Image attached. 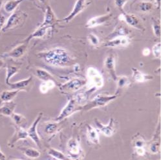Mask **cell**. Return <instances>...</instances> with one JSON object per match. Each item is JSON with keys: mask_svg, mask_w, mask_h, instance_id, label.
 <instances>
[{"mask_svg": "<svg viewBox=\"0 0 161 160\" xmlns=\"http://www.w3.org/2000/svg\"><path fill=\"white\" fill-rule=\"evenodd\" d=\"M87 84L90 88L94 89L101 88L104 84L102 74L96 68L90 67L87 70Z\"/></svg>", "mask_w": 161, "mask_h": 160, "instance_id": "cell-5", "label": "cell"}, {"mask_svg": "<svg viewBox=\"0 0 161 160\" xmlns=\"http://www.w3.org/2000/svg\"><path fill=\"white\" fill-rule=\"evenodd\" d=\"M131 43V39L129 36H120L113 38L109 40H107L103 46L106 47L111 48H119V47H126Z\"/></svg>", "mask_w": 161, "mask_h": 160, "instance_id": "cell-13", "label": "cell"}, {"mask_svg": "<svg viewBox=\"0 0 161 160\" xmlns=\"http://www.w3.org/2000/svg\"><path fill=\"white\" fill-rule=\"evenodd\" d=\"M58 21L52 8L50 6H47L45 10L43 21L40 25L49 26L53 29V26L58 23Z\"/></svg>", "mask_w": 161, "mask_h": 160, "instance_id": "cell-18", "label": "cell"}, {"mask_svg": "<svg viewBox=\"0 0 161 160\" xmlns=\"http://www.w3.org/2000/svg\"><path fill=\"white\" fill-rule=\"evenodd\" d=\"M5 22H6L5 16L1 12H0V36H1V33L5 24Z\"/></svg>", "mask_w": 161, "mask_h": 160, "instance_id": "cell-41", "label": "cell"}, {"mask_svg": "<svg viewBox=\"0 0 161 160\" xmlns=\"http://www.w3.org/2000/svg\"><path fill=\"white\" fill-rule=\"evenodd\" d=\"M4 65H5V63H4V61L3 60V58H2V57L0 56V69L3 67Z\"/></svg>", "mask_w": 161, "mask_h": 160, "instance_id": "cell-45", "label": "cell"}, {"mask_svg": "<svg viewBox=\"0 0 161 160\" xmlns=\"http://www.w3.org/2000/svg\"><path fill=\"white\" fill-rule=\"evenodd\" d=\"M86 99L87 97L82 93L78 94L75 96L70 98L62 110L59 116L56 117L55 121L60 122L64 119L71 116L74 113L82 110Z\"/></svg>", "mask_w": 161, "mask_h": 160, "instance_id": "cell-2", "label": "cell"}, {"mask_svg": "<svg viewBox=\"0 0 161 160\" xmlns=\"http://www.w3.org/2000/svg\"><path fill=\"white\" fill-rule=\"evenodd\" d=\"M154 5L152 2L149 1H142L139 5V9L142 13H147L151 12L153 9Z\"/></svg>", "mask_w": 161, "mask_h": 160, "instance_id": "cell-35", "label": "cell"}, {"mask_svg": "<svg viewBox=\"0 0 161 160\" xmlns=\"http://www.w3.org/2000/svg\"><path fill=\"white\" fill-rule=\"evenodd\" d=\"M130 34V30L127 27L120 25L117 27L110 34H109L108 36L106 38V40H109L113 38L120 36H128Z\"/></svg>", "mask_w": 161, "mask_h": 160, "instance_id": "cell-24", "label": "cell"}, {"mask_svg": "<svg viewBox=\"0 0 161 160\" xmlns=\"http://www.w3.org/2000/svg\"><path fill=\"white\" fill-rule=\"evenodd\" d=\"M38 1H39L41 3H42V4H45V3L47 2V0H38Z\"/></svg>", "mask_w": 161, "mask_h": 160, "instance_id": "cell-47", "label": "cell"}, {"mask_svg": "<svg viewBox=\"0 0 161 160\" xmlns=\"http://www.w3.org/2000/svg\"><path fill=\"white\" fill-rule=\"evenodd\" d=\"M6 159V156L1 151V148H0V160H3Z\"/></svg>", "mask_w": 161, "mask_h": 160, "instance_id": "cell-44", "label": "cell"}, {"mask_svg": "<svg viewBox=\"0 0 161 160\" xmlns=\"http://www.w3.org/2000/svg\"><path fill=\"white\" fill-rule=\"evenodd\" d=\"M25 0H9L4 4V9L8 13H12L16 10L18 6Z\"/></svg>", "mask_w": 161, "mask_h": 160, "instance_id": "cell-32", "label": "cell"}, {"mask_svg": "<svg viewBox=\"0 0 161 160\" xmlns=\"http://www.w3.org/2000/svg\"><path fill=\"white\" fill-rule=\"evenodd\" d=\"M146 145V141L140 136H136L135 139L133 140V146L134 148L145 147Z\"/></svg>", "mask_w": 161, "mask_h": 160, "instance_id": "cell-37", "label": "cell"}, {"mask_svg": "<svg viewBox=\"0 0 161 160\" xmlns=\"http://www.w3.org/2000/svg\"><path fill=\"white\" fill-rule=\"evenodd\" d=\"M50 29H52V28L49 26L40 25L36 30H35L31 34H30L24 41L29 43L31 40L35 39V38H42L46 35V34H47L48 30Z\"/></svg>", "mask_w": 161, "mask_h": 160, "instance_id": "cell-21", "label": "cell"}, {"mask_svg": "<svg viewBox=\"0 0 161 160\" xmlns=\"http://www.w3.org/2000/svg\"><path fill=\"white\" fill-rule=\"evenodd\" d=\"M36 76L42 82H47L50 80L55 81L54 77L47 71L43 69V68H37L36 70Z\"/></svg>", "mask_w": 161, "mask_h": 160, "instance_id": "cell-30", "label": "cell"}, {"mask_svg": "<svg viewBox=\"0 0 161 160\" xmlns=\"http://www.w3.org/2000/svg\"><path fill=\"white\" fill-rule=\"evenodd\" d=\"M29 43L24 41L22 43L17 45L9 52L2 54V58H10L13 59H18L21 58L27 52Z\"/></svg>", "mask_w": 161, "mask_h": 160, "instance_id": "cell-10", "label": "cell"}, {"mask_svg": "<svg viewBox=\"0 0 161 160\" xmlns=\"http://www.w3.org/2000/svg\"><path fill=\"white\" fill-rule=\"evenodd\" d=\"M160 121H158V126L156 130V133L155 134L152 142L149 144L148 149L152 154H156L158 153L160 151Z\"/></svg>", "mask_w": 161, "mask_h": 160, "instance_id": "cell-17", "label": "cell"}, {"mask_svg": "<svg viewBox=\"0 0 161 160\" xmlns=\"http://www.w3.org/2000/svg\"><path fill=\"white\" fill-rule=\"evenodd\" d=\"M19 93V90L13 89L10 90H4L2 93L1 95H0V99H1V101L3 103L13 101V99L17 96Z\"/></svg>", "mask_w": 161, "mask_h": 160, "instance_id": "cell-28", "label": "cell"}, {"mask_svg": "<svg viewBox=\"0 0 161 160\" xmlns=\"http://www.w3.org/2000/svg\"><path fill=\"white\" fill-rule=\"evenodd\" d=\"M115 82H117V90L116 92L117 95L120 93V90L129 87L131 84V81L130 78L128 76H117Z\"/></svg>", "mask_w": 161, "mask_h": 160, "instance_id": "cell-27", "label": "cell"}, {"mask_svg": "<svg viewBox=\"0 0 161 160\" xmlns=\"http://www.w3.org/2000/svg\"><path fill=\"white\" fill-rule=\"evenodd\" d=\"M119 18L121 21H124L129 26L133 28L141 31L145 30V27L141 19L134 14H128L124 12L122 13V14L119 16Z\"/></svg>", "mask_w": 161, "mask_h": 160, "instance_id": "cell-8", "label": "cell"}, {"mask_svg": "<svg viewBox=\"0 0 161 160\" xmlns=\"http://www.w3.org/2000/svg\"><path fill=\"white\" fill-rule=\"evenodd\" d=\"M155 5L158 8H160V0H155Z\"/></svg>", "mask_w": 161, "mask_h": 160, "instance_id": "cell-46", "label": "cell"}, {"mask_svg": "<svg viewBox=\"0 0 161 160\" xmlns=\"http://www.w3.org/2000/svg\"><path fill=\"white\" fill-rule=\"evenodd\" d=\"M47 154L56 159H61V160H65L68 159L69 157L67 155L64 154L62 152L55 149L54 148H49L47 151Z\"/></svg>", "mask_w": 161, "mask_h": 160, "instance_id": "cell-33", "label": "cell"}, {"mask_svg": "<svg viewBox=\"0 0 161 160\" xmlns=\"http://www.w3.org/2000/svg\"><path fill=\"white\" fill-rule=\"evenodd\" d=\"M95 123L98 129L107 137L112 136L117 131V122L113 118H111L110 121L108 125H103L98 119H95Z\"/></svg>", "mask_w": 161, "mask_h": 160, "instance_id": "cell-12", "label": "cell"}, {"mask_svg": "<svg viewBox=\"0 0 161 160\" xmlns=\"http://www.w3.org/2000/svg\"><path fill=\"white\" fill-rule=\"evenodd\" d=\"M29 136L27 130H25L24 128L16 126L15 132L13 136L9 139L7 143V145L10 148H13L17 142L20 140H27Z\"/></svg>", "mask_w": 161, "mask_h": 160, "instance_id": "cell-15", "label": "cell"}, {"mask_svg": "<svg viewBox=\"0 0 161 160\" xmlns=\"http://www.w3.org/2000/svg\"><path fill=\"white\" fill-rule=\"evenodd\" d=\"M87 85V79L75 77L59 85L60 90L64 94L75 93Z\"/></svg>", "mask_w": 161, "mask_h": 160, "instance_id": "cell-6", "label": "cell"}, {"mask_svg": "<svg viewBox=\"0 0 161 160\" xmlns=\"http://www.w3.org/2000/svg\"><path fill=\"white\" fill-rule=\"evenodd\" d=\"M19 148L23 154L30 159L38 158L41 155L40 152L34 148L29 147H23Z\"/></svg>", "mask_w": 161, "mask_h": 160, "instance_id": "cell-26", "label": "cell"}, {"mask_svg": "<svg viewBox=\"0 0 161 160\" xmlns=\"http://www.w3.org/2000/svg\"><path fill=\"white\" fill-rule=\"evenodd\" d=\"M16 104L13 101L3 102V105L0 107V114L4 116L10 117L14 112Z\"/></svg>", "mask_w": 161, "mask_h": 160, "instance_id": "cell-22", "label": "cell"}, {"mask_svg": "<svg viewBox=\"0 0 161 160\" xmlns=\"http://www.w3.org/2000/svg\"><path fill=\"white\" fill-rule=\"evenodd\" d=\"M56 86L55 81H50L47 82H42V83H41L40 86V90L42 94H46L47 93L49 90L54 88Z\"/></svg>", "mask_w": 161, "mask_h": 160, "instance_id": "cell-34", "label": "cell"}, {"mask_svg": "<svg viewBox=\"0 0 161 160\" xmlns=\"http://www.w3.org/2000/svg\"><path fill=\"white\" fill-rule=\"evenodd\" d=\"M142 1H147V0H142Z\"/></svg>", "mask_w": 161, "mask_h": 160, "instance_id": "cell-49", "label": "cell"}, {"mask_svg": "<svg viewBox=\"0 0 161 160\" xmlns=\"http://www.w3.org/2000/svg\"><path fill=\"white\" fill-rule=\"evenodd\" d=\"M10 118L16 125V126L25 129L27 124V121L24 116H23L22 114H20L19 113L14 112L12 114V116H10Z\"/></svg>", "mask_w": 161, "mask_h": 160, "instance_id": "cell-29", "label": "cell"}, {"mask_svg": "<svg viewBox=\"0 0 161 160\" xmlns=\"http://www.w3.org/2000/svg\"><path fill=\"white\" fill-rule=\"evenodd\" d=\"M67 157L69 159H80L83 155V151L79 141L75 138H71L67 145Z\"/></svg>", "mask_w": 161, "mask_h": 160, "instance_id": "cell-7", "label": "cell"}, {"mask_svg": "<svg viewBox=\"0 0 161 160\" xmlns=\"http://www.w3.org/2000/svg\"><path fill=\"white\" fill-rule=\"evenodd\" d=\"M142 55L144 56H148L150 55L151 54V50L149 49V48H144L143 50H142Z\"/></svg>", "mask_w": 161, "mask_h": 160, "instance_id": "cell-43", "label": "cell"}, {"mask_svg": "<svg viewBox=\"0 0 161 160\" xmlns=\"http://www.w3.org/2000/svg\"><path fill=\"white\" fill-rule=\"evenodd\" d=\"M115 57L113 54L108 56L104 61V63H103V67H104L105 70L114 81H115L117 77L115 70Z\"/></svg>", "mask_w": 161, "mask_h": 160, "instance_id": "cell-16", "label": "cell"}, {"mask_svg": "<svg viewBox=\"0 0 161 160\" xmlns=\"http://www.w3.org/2000/svg\"><path fill=\"white\" fill-rule=\"evenodd\" d=\"M128 0H114V5L121 11L124 13V7Z\"/></svg>", "mask_w": 161, "mask_h": 160, "instance_id": "cell-40", "label": "cell"}, {"mask_svg": "<svg viewBox=\"0 0 161 160\" xmlns=\"http://www.w3.org/2000/svg\"><path fill=\"white\" fill-rule=\"evenodd\" d=\"M152 53L155 57L156 58L160 59V56H161V49H160V43L158 42L155 45H153V47H152Z\"/></svg>", "mask_w": 161, "mask_h": 160, "instance_id": "cell-39", "label": "cell"}, {"mask_svg": "<svg viewBox=\"0 0 161 160\" xmlns=\"http://www.w3.org/2000/svg\"><path fill=\"white\" fill-rule=\"evenodd\" d=\"M118 96L117 94L113 95H108V94H100L96 96L93 99L90 101L86 103V104L84 105L82 110H91L94 109L101 108L105 107L111 102L116 99Z\"/></svg>", "mask_w": 161, "mask_h": 160, "instance_id": "cell-3", "label": "cell"}, {"mask_svg": "<svg viewBox=\"0 0 161 160\" xmlns=\"http://www.w3.org/2000/svg\"><path fill=\"white\" fill-rule=\"evenodd\" d=\"M91 3V2H87V0H76V2L75 3L74 7L71 12L68 16L64 18L62 21H65V23H69L72 21L75 17H76L79 14L87 8V7Z\"/></svg>", "mask_w": 161, "mask_h": 160, "instance_id": "cell-11", "label": "cell"}, {"mask_svg": "<svg viewBox=\"0 0 161 160\" xmlns=\"http://www.w3.org/2000/svg\"><path fill=\"white\" fill-rule=\"evenodd\" d=\"M136 154L139 156H144L146 154V148L145 147H138L134 148Z\"/></svg>", "mask_w": 161, "mask_h": 160, "instance_id": "cell-42", "label": "cell"}, {"mask_svg": "<svg viewBox=\"0 0 161 160\" xmlns=\"http://www.w3.org/2000/svg\"><path fill=\"white\" fill-rule=\"evenodd\" d=\"M152 28L153 30L154 35L160 38V21L157 18H152Z\"/></svg>", "mask_w": 161, "mask_h": 160, "instance_id": "cell-36", "label": "cell"}, {"mask_svg": "<svg viewBox=\"0 0 161 160\" xmlns=\"http://www.w3.org/2000/svg\"><path fill=\"white\" fill-rule=\"evenodd\" d=\"M88 40L93 46L97 47L100 43V40L94 33H90L88 35Z\"/></svg>", "mask_w": 161, "mask_h": 160, "instance_id": "cell-38", "label": "cell"}, {"mask_svg": "<svg viewBox=\"0 0 161 160\" xmlns=\"http://www.w3.org/2000/svg\"><path fill=\"white\" fill-rule=\"evenodd\" d=\"M32 82V77L29 76L28 78L20 80V81L14 82V83H9L8 85L11 88V89L17 90L20 91H27L29 88L31 83Z\"/></svg>", "mask_w": 161, "mask_h": 160, "instance_id": "cell-19", "label": "cell"}, {"mask_svg": "<svg viewBox=\"0 0 161 160\" xmlns=\"http://www.w3.org/2000/svg\"><path fill=\"white\" fill-rule=\"evenodd\" d=\"M3 2V0H0V8H2V7Z\"/></svg>", "mask_w": 161, "mask_h": 160, "instance_id": "cell-48", "label": "cell"}, {"mask_svg": "<svg viewBox=\"0 0 161 160\" xmlns=\"http://www.w3.org/2000/svg\"><path fill=\"white\" fill-rule=\"evenodd\" d=\"M112 18H113V14L111 13H109L106 14L93 17L87 21V22L86 24V27L89 29L98 27L110 21Z\"/></svg>", "mask_w": 161, "mask_h": 160, "instance_id": "cell-14", "label": "cell"}, {"mask_svg": "<svg viewBox=\"0 0 161 160\" xmlns=\"http://www.w3.org/2000/svg\"><path fill=\"white\" fill-rule=\"evenodd\" d=\"M87 136L88 140L93 144L99 145L100 139L97 131L91 125H89L87 128Z\"/></svg>", "mask_w": 161, "mask_h": 160, "instance_id": "cell-25", "label": "cell"}, {"mask_svg": "<svg viewBox=\"0 0 161 160\" xmlns=\"http://www.w3.org/2000/svg\"><path fill=\"white\" fill-rule=\"evenodd\" d=\"M42 117H43V113H40L38 115V116L36 117V118L35 119V120L34 121L31 126L27 130L29 138L39 148L42 147V142L37 131V127Z\"/></svg>", "mask_w": 161, "mask_h": 160, "instance_id": "cell-9", "label": "cell"}, {"mask_svg": "<svg viewBox=\"0 0 161 160\" xmlns=\"http://www.w3.org/2000/svg\"><path fill=\"white\" fill-rule=\"evenodd\" d=\"M20 67L13 65H8L6 67V78L5 82L8 85L10 83V80L14 75L18 73L19 71Z\"/></svg>", "mask_w": 161, "mask_h": 160, "instance_id": "cell-31", "label": "cell"}, {"mask_svg": "<svg viewBox=\"0 0 161 160\" xmlns=\"http://www.w3.org/2000/svg\"><path fill=\"white\" fill-rule=\"evenodd\" d=\"M38 56L45 63L54 67L67 68L75 64L72 54L62 47H54L41 52Z\"/></svg>", "mask_w": 161, "mask_h": 160, "instance_id": "cell-1", "label": "cell"}, {"mask_svg": "<svg viewBox=\"0 0 161 160\" xmlns=\"http://www.w3.org/2000/svg\"><path fill=\"white\" fill-rule=\"evenodd\" d=\"M27 16V14H26L24 11L19 10H14L5 22L2 31L7 32L23 25L25 21Z\"/></svg>", "mask_w": 161, "mask_h": 160, "instance_id": "cell-4", "label": "cell"}, {"mask_svg": "<svg viewBox=\"0 0 161 160\" xmlns=\"http://www.w3.org/2000/svg\"><path fill=\"white\" fill-rule=\"evenodd\" d=\"M132 77L135 82L137 83H144L153 79V77L151 75L146 74L138 70L137 68H132Z\"/></svg>", "mask_w": 161, "mask_h": 160, "instance_id": "cell-20", "label": "cell"}, {"mask_svg": "<svg viewBox=\"0 0 161 160\" xmlns=\"http://www.w3.org/2000/svg\"><path fill=\"white\" fill-rule=\"evenodd\" d=\"M61 129L60 121H48L44 125V132L47 135H53L58 132Z\"/></svg>", "mask_w": 161, "mask_h": 160, "instance_id": "cell-23", "label": "cell"}]
</instances>
